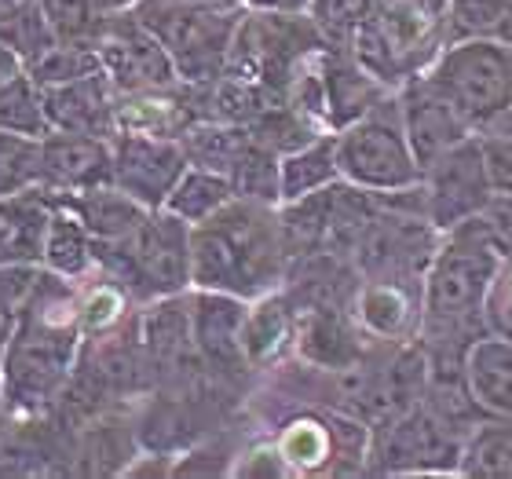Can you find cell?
Here are the masks:
<instances>
[{"label":"cell","instance_id":"obj_39","mask_svg":"<svg viewBox=\"0 0 512 479\" xmlns=\"http://www.w3.org/2000/svg\"><path fill=\"white\" fill-rule=\"evenodd\" d=\"M494 128H505V132H512V110H509V114H505L502 125H494Z\"/></svg>","mask_w":512,"mask_h":479},{"label":"cell","instance_id":"obj_34","mask_svg":"<svg viewBox=\"0 0 512 479\" xmlns=\"http://www.w3.org/2000/svg\"><path fill=\"white\" fill-rule=\"evenodd\" d=\"M483 231L491 235V242L505 253V260L512 256V194L509 198H494L480 216Z\"/></svg>","mask_w":512,"mask_h":479},{"label":"cell","instance_id":"obj_38","mask_svg":"<svg viewBox=\"0 0 512 479\" xmlns=\"http://www.w3.org/2000/svg\"><path fill=\"white\" fill-rule=\"evenodd\" d=\"M92 4H96L99 11H107V15H110V11H132L139 0H92Z\"/></svg>","mask_w":512,"mask_h":479},{"label":"cell","instance_id":"obj_21","mask_svg":"<svg viewBox=\"0 0 512 479\" xmlns=\"http://www.w3.org/2000/svg\"><path fill=\"white\" fill-rule=\"evenodd\" d=\"M355 428H363V425H359V421H341V417H326V421H322V417H308V414L293 417V421L282 428L275 450L289 469L319 472L341 458L344 436L355 432Z\"/></svg>","mask_w":512,"mask_h":479},{"label":"cell","instance_id":"obj_31","mask_svg":"<svg viewBox=\"0 0 512 479\" xmlns=\"http://www.w3.org/2000/svg\"><path fill=\"white\" fill-rule=\"evenodd\" d=\"M289 337V308L278 297H267L246 315V355L249 362H264L267 355L278 352V344Z\"/></svg>","mask_w":512,"mask_h":479},{"label":"cell","instance_id":"obj_5","mask_svg":"<svg viewBox=\"0 0 512 479\" xmlns=\"http://www.w3.org/2000/svg\"><path fill=\"white\" fill-rule=\"evenodd\" d=\"M96 267L128 297L161 300L191 289V224L154 209L121 242H96Z\"/></svg>","mask_w":512,"mask_h":479},{"label":"cell","instance_id":"obj_33","mask_svg":"<svg viewBox=\"0 0 512 479\" xmlns=\"http://www.w3.org/2000/svg\"><path fill=\"white\" fill-rule=\"evenodd\" d=\"M41 271L44 267H0V322L15 319V311L22 308V300L30 297Z\"/></svg>","mask_w":512,"mask_h":479},{"label":"cell","instance_id":"obj_19","mask_svg":"<svg viewBox=\"0 0 512 479\" xmlns=\"http://www.w3.org/2000/svg\"><path fill=\"white\" fill-rule=\"evenodd\" d=\"M359 322L381 341H410L421 330V282H363L355 300Z\"/></svg>","mask_w":512,"mask_h":479},{"label":"cell","instance_id":"obj_14","mask_svg":"<svg viewBox=\"0 0 512 479\" xmlns=\"http://www.w3.org/2000/svg\"><path fill=\"white\" fill-rule=\"evenodd\" d=\"M44 110L52 132H81L103 139L118 132V92L103 70L44 88Z\"/></svg>","mask_w":512,"mask_h":479},{"label":"cell","instance_id":"obj_27","mask_svg":"<svg viewBox=\"0 0 512 479\" xmlns=\"http://www.w3.org/2000/svg\"><path fill=\"white\" fill-rule=\"evenodd\" d=\"M366 15L370 0H308V19L330 52H352Z\"/></svg>","mask_w":512,"mask_h":479},{"label":"cell","instance_id":"obj_28","mask_svg":"<svg viewBox=\"0 0 512 479\" xmlns=\"http://www.w3.org/2000/svg\"><path fill=\"white\" fill-rule=\"evenodd\" d=\"M26 70H30V77L41 88H52V85H66V81H77V77H85V74H96L99 59L92 44L55 41L52 48H44L37 59H30Z\"/></svg>","mask_w":512,"mask_h":479},{"label":"cell","instance_id":"obj_36","mask_svg":"<svg viewBox=\"0 0 512 479\" xmlns=\"http://www.w3.org/2000/svg\"><path fill=\"white\" fill-rule=\"evenodd\" d=\"M246 11H308V0H242Z\"/></svg>","mask_w":512,"mask_h":479},{"label":"cell","instance_id":"obj_23","mask_svg":"<svg viewBox=\"0 0 512 479\" xmlns=\"http://www.w3.org/2000/svg\"><path fill=\"white\" fill-rule=\"evenodd\" d=\"M337 180H341L337 132H319L315 139L300 143L297 150L282 154V202L326 191V187H333Z\"/></svg>","mask_w":512,"mask_h":479},{"label":"cell","instance_id":"obj_25","mask_svg":"<svg viewBox=\"0 0 512 479\" xmlns=\"http://www.w3.org/2000/svg\"><path fill=\"white\" fill-rule=\"evenodd\" d=\"M461 476H512V417H483L469 436L461 439Z\"/></svg>","mask_w":512,"mask_h":479},{"label":"cell","instance_id":"obj_24","mask_svg":"<svg viewBox=\"0 0 512 479\" xmlns=\"http://www.w3.org/2000/svg\"><path fill=\"white\" fill-rule=\"evenodd\" d=\"M235 198H238L235 183L227 180L224 172L202 169V165H187L180 183L172 187L165 209H169L172 216H180L183 224L198 227V224H205V220H213L216 213H224Z\"/></svg>","mask_w":512,"mask_h":479},{"label":"cell","instance_id":"obj_41","mask_svg":"<svg viewBox=\"0 0 512 479\" xmlns=\"http://www.w3.org/2000/svg\"><path fill=\"white\" fill-rule=\"evenodd\" d=\"M0 414H4V410H0Z\"/></svg>","mask_w":512,"mask_h":479},{"label":"cell","instance_id":"obj_9","mask_svg":"<svg viewBox=\"0 0 512 479\" xmlns=\"http://www.w3.org/2000/svg\"><path fill=\"white\" fill-rule=\"evenodd\" d=\"M99 70L107 74L118 96H136V92H158V88L180 85L176 63L169 52L161 48V41L139 22L136 11H110L99 22L96 37Z\"/></svg>","mask_w":512,"mask_h":479},{"label":"cell","instance_id":"obj_35","mask_svg":"<svg viewBox=\"0 0 512 479\" xmlns=\"http://www.w3.org/2000/svg\"><path fill=\"white\" fill-rule=\"evenodd\" d=\"M11 322H0V410H4V388H8V348H11Z\"/></svg>","mask_w":512,"mask_h":479},{"label":"cell","instance_id":"obj_40","mask_svg":"<svg viewBox=\"0 0 512 479\" xmlns=\"http://www.w3.org/2000/svg\"><path fill=\"white\" fill-rule=\"evenodd\" d=\"M213 4H242V0H213Z\"/></svg>","mask_w":512,"mask_h":479},{"label":"cell","instance_id":"obj_8","mask_svg":"<svg viewBox=\"0 0 512 479\" xmlns=\"http://www.w3.org/2000/svg\"><path fill=\"white\" fill-rule=\"evenodd\" d=\"M461 439L443 417L417 399L406 410L381 421L370 436L366 469L374 472H458Z\"/></svg>","mask_w":512,"mask_h":479},{"label":"cell","instance_id":"obj_15","mask_svg":"<svg viewBox=\"0 0 512 479\" xmlns=\"http://www.w3.org/2000/svg\"><path fill=\"white\" fill-rule=\"evenodd\" d=\"M395 92H399L406 136H410V147H414L421 169H425L428 161H436L439 154H447L450 147H458L461 139L476 136V132L458 118V110L450 107L447 99L439 96L421 74L410 77V81H406L403 88H395Z\"/></svg>","mask_w":512,"mask_h":479},{"label":"cell","instance_id":"obj_6","mask_svg":"<svg viewBox=\"0 0 512 479\" xmlns=\"http://www.w3.org/2000/svg\"><path fill=\"white\" fill-rule=\"evenodd\" d=\"M421 77L458 110L472 132L502 125L512 110V48L494 37L443 44Z\"/></svg>","mask_w":512,"mask_h":479},{"label":"cell","instance_id":"obj_37","mask_svg":"<svg viewBox=\"0 0 512 479\" xmlns=\"http://www.w3.org/2000/svg\"><path fill=\"white\" fill-rule=\"evenodd\" d=\"M491 300H505V308H509V337H512V256L505 260L502 275H498V286H494Z\"/></svg>","mask_w":512,"mask_h":479},{"label":"cell","instance_id":"obj_13","mask_svg":"<svg viewBox=\"0 0 512 479\" xmlns=\"http://www.w3.org/2000/svg\"><path fill=\"white\" fill-rule=\"evenodd\" d=\"M110 183V139L81 132H48L41 139L44 194H81Z\"/></svg>","mask_w":512,"mask_h":479},{"label":"cell","instance_id":"obj_2","mask_svg":"<svg viewBox=\"0 0 512 479\" xmlns=\"http://www.w3.org/2000/svg\"><path fill=\"white\" fill-rule=\"evenodd\" d=\"M505 267V253L491 242L480 220L461 224L439 238V249L421 282V344L428 352L465 355Z\"/></svg>","mask_w":512,"mask_h":479},{"label":"cell","instance_id":"obj_12","mask_svg":"<svg viewBox=\"0 0 512 479\" xmlns=\"http://www.w3.org/2000/svg\"><path fill=\"white\" fill-rule=\"evenodd\" d=\"M246 315L249 304L231 293L194 289L191 297V333L198 359L213 366L216 373H242L249 366L246 355Z\"/></svg>","mask_w":512,"mask_h":479},{"label":"cell","instance_id":"obj_11","mask_svg":"<svg viewBox=\"0 0 512 479\" xmlns=\"http://www.w3.org/2000/svg\"><path fill=\"white\" fill-rule=\"evenodd\" d=\"M187 165L191 158L183 150V139L147 136V132L110 136V183L147 209H165Z\"/></svg>","mask_w":512,"mask_h":479},{"label":"cell","instance_id":"obj_29","mask_svg":"<svg viewBox=\"0 0 512 479\" xmlns=\"http://www.w3.org/2000/svg\"><path fill=\"white\" fill-rule=\"evenodd\" d=\"M41 183V139L0 132V198L33 191Z\"/></svg>","mask_w":512,"mask_h":479},{"label":"cell","instance_id":"obj_26","mask_svg":"<svg viewBox=\"0 0 512 479\" xmlns=\"http://www.w3.org/2000/svg\"><path fill=\"white\" fill-rule=\"evenodd\" d=\"M0 132L30 139H44L52 132L48 110H44V88L33 81L26 66L8 81H0Z\"/></svg>","mask_w":512,"mask_h":479},{"label":"cell","instance_id":"obj_7","mask_svg":"<svg viewBox=\"0 0 512 479\" xmlns=\"http://www.w3.org/2000/svg\"><path fill=\"white\" fill-rule=\"evenodd\" d=\"M337 161H341V180L366 191L388 194L421 183V161L406 136L399 92L384 96L359 121L337 128Z\"/></svg>","mask_w":512,"mask_h":479},{"label":"cell","instance_id":"obj_10","mask_svg":"<svg viewBox=\"0 0 512 479\" xmlns=\"http://www.w3.org/2000/svg\"><path fill=\"white\" fill-rule=\"evenodd\" d=\"M421 202H425L428 224L439 235L480 220L483 209L494 202V194L483 172L476 136L461 139L458 147H450L447 154H439L421 169Z\"/></svg>","mask_w":512,"mask_h":479},{"label":"cell","instance_id":"obj_32","mask_svg":"<svg viewBox=\"0 0 512 479\" xmlns=\"http://www.w3.org/2000/svg\"><path fill=\"white\" fill-rule=\"evenodd\" d=\"M476 143H480L483 172H487L491 194L494 198H509L512 194V132H505V128H487V132H476Z\"/></svg>","mask_w":512,"mask_h":479},{"label":"cell","instance_id":"obj_4","mask_svg":"<svg viewBox=\"0 0 512 479\" xmlns=\"http://www.w3.org/2000/svg\"><path fill=\"white\" fill-rule=\"evenodd\" d=\"M132 11L169 52L183 85H213L224 77L246 15L242 4L213 0H139Z\"/></svg>","mask_w":512,"mask_h":479},{"label":"cell","instance_id":"obj_1","mask_svg":"<svg viewBox=\"0 0 512 479\" xmlns=\"http://www.w3.org/2000/svg\"><path fill=\"white\" fill-rule=\"evenodd\" d=\"M81 333V297L66 278L41 271L11 322L4 410L41 414L63 399L81 352Z\"/></svg>","mask_w":512,"mask_h":479},{"label":"cell","instance_id":"obj_18","mask_svg":"<svg viewBox=\"0 0 512 479\" xmlns=\"http://www.w3.org/2000/svg\"><path fill=\"white\" fill-rule=\"evenodd\" d=\"M465 384L483 417H512V337L480 333L465 348Z\"/></svg>","mask_w":512,"mask_h":479},{"label":"cell","instance_id":"obj_17","mask_svg":"<svg viewBox=\"0 0 512 479\" xmlns=\"http://www.w3.org/2000/svg\"><path fill=\"white\" fill-rule=\"evenodd\" d=\"M392 92L395 88L381 85L366 66L355 63L352 52H322V96H326L330 132L370 114Z\"/></svg>","mask_w":512,"mask_h":479},{"label":"cell","instance_id":"obj_3","mask_svg":"<svg viewBox=\"0 0 512 479\" xmlns=\"http://www.w3.org/2000/svg\"><path fill=\"white\" fill-rule=\"evenodd\" d=\"M289 260L278 205L235 198L224 213L191 227V289L260 300L286 278Z\"/></svg>","mask_w":512,"mask_h":479},{"label":"cell","instance_id":"obj_30","mask_svg":"<svg viewBox=\"0 0 512 479\" xmlns=\"http://www.w3.org/2000/svg\"><path fill=\"white\" fill-rule=\"evenodd\" d=\"M505 11H509V0H447V11H443L447 44L498 37Z\"/></svg>","mask_w":512,"mask_h":479},{"label":"cell","instance_id":"obj_16","mask_svg":"<svg viewBox=\"0 0 512 479\" xmlns=\"http://www.w3.org/2000/svg\"><path fill=\"white\" fill-rule=\"evenodd\" d=\"M55 202L41 187L0 198V267H41Z\"/></svg>","mask_w":512,"mask_h":479},{"label":"cell","instance_id":"obj_22","mask_svg":"<svg viewBox=\"0 0 512 479\" xmlns=\"http://www.w3.org/2000/svg\"><path fill=\"white\" fill-rule=\"evenodd\" d=\"M55 202V198H52ZM44 271L66 278V282H81L96 267V238L88 235V227L70 213L63 202H55L52 224H48V238H44Z\"/></svg>","mask_w":512,"mask_h":479},{"label":"cell","instance_id":"obj_20","mask_svg":"<svg viewBox=\"0 0 512 479\" xmlns=\"http://www.w3.org/2000/svg\"><path fill=\"white\" fill-rule=\"evenodd\" d=\"M48 198L77 213V220L88 227V235L96 242H121L147 220V213H154L147 205H139L136 198H128L125 191H118L114 183H103V187L81 194H48Z\"/></svg>","mask_w":512,"mask_h":479}]
</instances>
